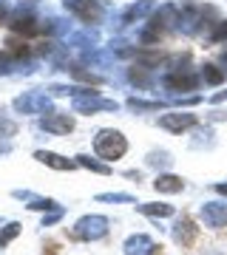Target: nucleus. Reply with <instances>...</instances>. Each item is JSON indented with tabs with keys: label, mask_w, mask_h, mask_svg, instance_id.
<instances>
[{
	"label": "nucleus",
	"mask_w": 227,
	"mask_h": 255,
	"mask_svg": "<svg viewBox=\"0 0 227 255\" xmlns=\"http://www.w3.org/2000/svg\"><path fill=\"white\" fill-rule=\"evenodd\" d=\"M65 9L77 14L82 23H100L105 9H102V0H65Z\"/></svg>",
	"instance_id": "7ed1b4c3"
},
{
	"label": "nucleus",
	"mask_w": 227,
	"mask_h": 255,
	"mask_svg": "<svg viewBox=\"0 0 227 255\" xmlns=\"http://www.w3.org/2000/svg\"><path fill=\"white\" fill-rule=\"evenodd\" d=\"M17 130V125L14 122H9V119H0V136H11Z\"/></svg>",
	"instance_id": "cd10ccee"
},
{
	"label": "nucleus",
	"mask_w": 227,
	"mask_h": 255,
	"mask_svg": "<svg viewBox=\"0 0 227 255\" xmlns=\"http://www.w3.org/2000/svg\"><path fill=\"white\" fill-rule=\"evenodd\" d=\"M71 74L77 77V80H82V82H100V77H94V74L82 71V68H71Z\"/></svg>",
	"instance_id": "bb28decb"
},
{
	"label": "nucleus",
	"mask_w": 227,
	"mask_h": 255,
	"mask_svg": "<svg viewBox=\"0 0 227 255\" xmlns=\"http://www.w3.org/2000/svg\"><path fill=\"white\" fill-rule=\"evenodd\" d=\"M128 108H131V111H159V108H162V102H145V100L131 97V100H128Z\"/></svg>",
	"instance_id": "412c9836"
},
{
	"label": "nucleus",
	"mask_w": 227,
	"mask_h": 255,
	"mask_svg": "<svg viewBox=\"0 0 227 255\" xmlns=\"http://www.w3.org/2000/svg\"><path fill=\"white\" fill-rule=\"evenodd\" d=\"M31 204H28V210H60V204H57L54 199H37V196H31Z\"/></svg>",
	"instance_id": "5701e85b"
},
{
	"label": "nucleus",
	"mask_w": 227,
	"mask_h": 255,
	"mask_svg": "<svg viewBox=\"0 0 227 255\" xmlns=\"http://www.w3.org/2000/svg\"><path fill=\"white\" fill-rule=\"evenodd\" d=\"M196 236H199V230L193 227L191 219H179L176 221V227H173V241L182 247H191L193 241H196Z\"/></svg>",
	"instance_id": "9b49d317"
},
{
	"label": "nucleus",
	"mask_w": 227,
	"mask_h": 255,
	"mask_svg": "<svg viewBox=\"0 0 227 255\" xmlns=\"http://www.w3.org/2000/svg\"><path fill=\"white\" fill-rule=\"evenodd\" d=\"M171 162H173L171 153H165V150H159V153L154 150V153L148 156V164H151V167H171Z\"/></svg>",
	"instance_id": "4be33fe9"
},
{
	"label": "nucleus",
	"mask_w": 227,
	"mask_h": 255,
	"mask_svg": "<svg viewBox=\"0 0 227 255\" xmlns=\"http://www.w3.org/2000/svg\"><path fill=\"white\" fill-rule=\"evenodd\" d=\"M77 167H85V170H91V173H100V176H108L111 173V167L108 164H102L97 162V159H91V156H77Z\"/></svg>",
	"instance_id": "2eb2a0df"
},
{
	"label": "nucleus",
	"mask_w": 227,
	"mask_h": 255,
	"mask_svg": "<svg viewBox=\"0 0 227 255\" xmlns=\"http://www.w3.org/2000/svg\"><path fill=\"white\" fill-rule=\"evenodd\" d=\"M139 210L145 216H154V219H168V216H173L171 204H139Z\"/></svg>",
	"instance_id": "f3484780"
},
{
	"label": "nucleus",
	"mask_w": 227,
	"mask_h": 255,
	"mask_svg": "<svg viewBox=\"0 0 227 255\" xmlns=\"http://www.w3.org/2000/svg\"><path fill=\"white\" fill-rule=\"evenodd\" d=\"M60 216H63V207H60V210H51V216H45V219H43V227H51L54 221H60Z\"/></svg>",
	"instance_id": "c85d7f7f"
},
{
	"label": "nucleus",
	"mask_w": 227,
	"mask_h": 255,
	"mask_svg": "<svg viewBox=\"0 0 227 255\" xmlns=\"http://www.w3.org/2000/svg\"><path fill=\"white\" fill-rule=\"evenodd\" d=\"M9 54L11 57H26L28 54L26 40H14V37H9Z\"/></svg>",
	"instance_id": "b1692460"
},
{
	"label": "nucleus",
	"mask_w": 227,
	"mask_h": 255,
	"mask_svg": "<svg viewBox=\"0 0 227 255\" xmlns=\"http://www.w3.org/2000/svg\"><path fill=\"white\" fill-rule=\"evenodd\" d=\"M20 230H23V224H20V221H9L6 227L0 230V247H9L11 241L20 236Z\"/></svg>",
	"instance_id": "a211bd4d"
},
{
	"label": "nucleus",
	"mask_w": 227,
	"mask_h": 255,
	"mask_svg": "<svg viewBox=\"0 0 227 255\" xmlns=\"http://www.w3.org/2000/svg\"><path fill=\"white\" fill-rule=\"evenodd\" d=\"M199 216L205 221V227L210 230L227 227V204H222V201H205L199 207Z\"/></svg>",
	"instance_id": "39448f33"
},
{
	"label": "nucleus",
	"mask_w": 227,
	"mask_h": 255,
	"mask_svg": "<svg viewBox=\"0 0 227 255\" xmlns=\"http://www.w3.org/2000/svg\"><path fill=\"white\" fill-rule=\"evenodd\" d=\"M71 43L74 46H94V43H97V34H94V31H82V34L71 37Z\"/></svg>",
	"instance_id": "393cba45"
},
{
	"label": "nucleus",
	"mask_w": 227,
	"mask_h": 255,
	"mask_svg": "<svg viewBox=\"0 0 227 255\" xmlns=\"http://www.w3.org/2000/svg\"><path fill=\"white\" fill-rule=\"evenodd\" d=\"M196 122H199L196 114H165V117L159 119V125H162L165 130H171V133H182V130L193 128Z\"/></svg>",
	"instance_id": "1a4fd4ad"
},
{
	"label": "nucleus",
	"mask_w": 227,
	"mask_h": 255,
	"mask_svg": "<svg viewBox=\"0 0 227 255\" xmlns=\"http://www.w3.org/2000/svg\"><path fill=\"white\" fill-rule=\"evenodd\" d=\"M97 201H111V204H136L134 196H128V193H100Z\"/></svg>",
	"instance_id": "6ab92c4d"
},
{
	"label": "nucleus",
	"mask_w": 227,
	"mask_h": 255,
	"mask_svg": "<svg viewBox=\"0 0 227 255\" xmlns=\"http://www.w3.org/2000/svg\"><path fill=\"white\" fill-rule=\"evenodd\" d=\"M125 255H154L156 244H154V238L145 236V233H136V236H131L125 241Z\"/></svg>",
	"instance_id": "9d476101"
},
{
	"label": "nucleus",
	"mask_w": 227,
	"mask_h": 255,
	"mask_svg": "<svg viewBox=\"0 0 227 255\" xmlns=\"http://www.w3.org/2000/svg\"><path fill=\"white\" fill-rule=\"evenodd\" d=\"M40 128L48 133H71L74 130V119L68 114H45L40 119Z\"/></svg>",
	"instance_id": "6e6552de"
},
{
	"label": "nucleus",
	"mask_w": 227,
	"mask_h": 255,
	"mask_svg": "<svg viewBox=\"0 0 227 255\" xmlns=\"http://www.w3.org/2000/svg\"><path fill=\"white\" fill-rule=\"evenodd\" d=\"M154 187L159 193H182L185 182H182L179 176H173V173H159L156 176V182H154Z\"/></svg>",
	"instance_id": "ddd939ff"
},
{
	"label": "nucleus",
	"mask_w": 227,
	"mask_h": 255,
	"mask_svg": "<svg viewBox=\"0 0 227 255\" xmlns=\"http://www.w3.org/2000/svg\"><path fill=\"white\" fill-rule=\"evenodd\" d=\"M162 82H165V88H171V91H196L199 88V77L193 71H188V68H176Z\"/></svg>",
	"instance_id": "0eeeda50"
},
{
	"label": "nucleus",
	"mask_w": 227,
	"mask_h": 255,
	"mask_svg": "<svg viewBox=\"0 0 227 255\" xmlns=\"http://www.w3.org/2000/svg\"><path fill=\"white\" fill-rule=\"evenodd\" d=\"M94 150L100 159L105 162H114V159H122L128 153V139L119 133V130H111V128H102L100 133L94 136Z\"/></svg>",
	"instance_id": "f257e3e1"
},
{
	"label": "nucleus",
	"mask_w": 227,
	"mask_h": 255,
	"mask_svg": "<svg viewBox=\"0 0 227 255\" xmlns=\"http://www.w3.org/2000/svg\"><path fill=\"white\" fill-rule=\"evenodd\" d=\"M210 40H213V43H219V40H227V20H222V23H219V26L213 28Z\"/></svg>",
	"instance_id": "a878e982"
},
{
	"label": "nucleus",
	"mask_w": 227,
	"mask_h": 255,
	"mask_svg": "<svg viewBox=\"0 0 227 255\" xmlns=\"http://www.w3.org/2000/svg\"><path fill=\"white\" fill-rule=\"evenodd\" d=\"M108 233V219L105 216H82L74 227V236L82 241H97Z\"/></svg>",
	"instance_id": "f03ea898"
},
{
	"label": "nucleus",
	"mask_w": 227,
	"mask_h": 255,
	"mask_svg": "<svg viewBox=\"0 0 227 255\" xmlns=\"http://www.w3.org/2000/svg\"><path fill=\"white\" fill-rule=\"evenodd\" d=\"M11 71V54H0V74Z\"/></svg>",
	"instance_id": "c756f323"
},
{
	"label": "nucleus",
	"mask_w": 227,
	"mask_h": 255,
	"mask_svg": "<svg viewBox=\"0 0 227 255\" xmlns=\"http://www.w3.org/2000/svg\"><path fill=\"white\" fill-rule=\"evenodd\" d=\"M71 108L77 114H97V111H117L119 105L114 100H102L97 94H88V97H74Z\"/></svg>",
	"instance_id": "423d86ee"
},
{
	"label": "nucleus",
	"mask_w": 227,
	"mask_h": 255,
	"mask_svg": "<svg viewBox=\"0 0 227 255\" xmlns=\"http://www.w3.org/2000/svg\"><path fill=\"white\" fill-rule=\"evenodd\" d=\"M48 108H51V100L43 91H26L23 97L14 100V111H20V114H45Z\"/></svg>",
	"instance_id": "20e7f679"
},
{
	"label": "nucleus",
	"mask_w": 227,
	"mask_h": 255,
	"mask_svg": "<svg viewBox=\"0 0 227 255\" xmlns=\"http://www.w3.org/2000/svg\"><path fill=\"white\" fill-rule=\"evenodd\" d=\"M34 159L48 164V167H54V170H74V167H77V162H71V159H65V156H60V153H51V150H37Z\"/></svg>",
	"instance_id": "f8f14e48"
},
{
	"label": "nucleus",
	"mask_w": 227,
	"mask_h": 255,
	"mask_svg": "<svg viewBox=\"0 0 227 255\" xmlns=\"http://www.w3.org/2000/svg\"><path fill=\"white\" fill-rule=\"evenodd\" d=\"M148 11H151V3H148V0H142V3H136V6H131V9L125 11V23H131V20L134 17H142V14H148Z\"/></svg>",
	"instance_id": "aec40b11"
},
{
	"label": "nucleus",
	"mask_w": 227,
	"mask_h": 255,
	"mask_svg": "<svg viewBox=\"0 0 227 255\" xmlns=\"http://www.w3.org/2000/svg\"><path fill=\"white\" fill-rule=\"evenodd\" d=\"M202 80L208 82V85H222V82H225V71L216 68L213 63H205L202 65Z\"/></svg>",
	"instance_id": "dca6fc26"
},
{
	"label": "nucleus",
	"mask_w": 227,
	"mask_h": 255,
	"mask_svg": "<svg viewBox=\"0 0 227 255\" xmlns=\"http://www.w3.org/2000/svg\"><path fill=\"white\" fill-rule=\"evenodd\" d=\"M216 193H222V196H227V184H216Z\"/></svg>",
	"instance_id": "2f4dec72"
},
{
	"label": "nucleus",
	"mask_w": 227,
	"mask_h": 255,
	"mask_svg": "<svg viewBox=\"0 0 227 255\" xmlns=\"http://www.w3.org/2000/svg\"><path fill=\"white\" fill-rule=\"evenodd\" d=\"M222 63L227 65V48H225V51H222Z\"/></svg>",
	"instance_id": "473e14b6"
},
{
	"label": "nucleus",
	"mask_w": 227,
	"mask_h": 255,
	"mask_svg": "<svg viewBox=\"0 0 227 255\" xmlns=\"http://www.w3.org/2000/svg\"><path fill=\"white\" fill-rule=\"evenodd\" d=\"M11 31H17V34H37L40 26H37V20L31 14H17L11 20Z\"/></svg>",
	"instance_id": "4468645a"
},
{
	"label": "nucleus",
	"mask_w": 227,
	"mask_h": 255,
	"mask_svg": "<svg viewBox=\"0 0 227 255\" xmlns=\"http://www.w3.org/2000/svg\"><path fill=\"white\" fill-rule=\"evenodd\" d=\"M6 17H9V6L0 3V23H6Z\"/></svg>",
	"instance_id": "7c9ffc66"
}]
</instances>
